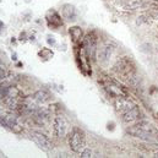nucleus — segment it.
<instances>
[{"label": "nucleus", "mask_w": 158, "mask_h": 158, "mask_svg": "<svg viewBox=\"0 0 158 158\" xmlns=\"http://www.w3.org/2000/svg\"><path fill=\"white\" fill-rule=\"evenodd\" d=\"M126 132L132 137H137L151 142H158V130L147 120H141L136 123L134 126L129 127Z\"/></svg>", "instance_id": "f257e3e1"}, {"label": "nucleus", "mask_w": 158, "mask_h": 158, "mask_svg": "<svg viewBox=\"0 0 158 158\" xmlns=\"http://www.w3.org/2000/svg\"><path fill=\"white\" fill-rule=\"evenodd\" d=\"M69 146L73 152L80 153L86 147V135L80 127H74L69 135Z\"/></svg>", "instance_id": "f03ea898"}, {"label": "nucleus", "mask_w": 158, "mask_h": 158, "mask_svg": "<svg viewBox=\"0 0 158 158\" xmlns=\"http://www.w3.org/2000/svg\"><path fill=\"white\" fill-rule=\"evenodd\" d=\"M114 71L119 76H123L124 79H129V77L131 79L135 74V69H134L132 63L126 58H123V59L117 61V64L114 65Z\"/></svg>", "instance_id": "7ed1b4c3"}, {"label": "nucleus", "mask_w": 158, "mask_h": 158, "mask_svg": "<svg viewBox=\"0 0 158 158\" xmlns=\"http://www.w3.org/2000/svg\"><path fill=\"white\" fill-rule=\"evenodd\" d=\"M32 139L37 143V146H40L43 151L48 152V151L53 150V143L45 135H43L40 132H32Z\"/></svg>", "instance_id": "20e7f679"}, {"label": "nucleus", "mask_w": 158, "mask_h": 158, "mask_svg": "<svg viewBox=\"0 0 158 158\" xmlns=\"http://www.w3.org/2000/svg\"><path fill=\"white\" fill-rule=\"evenodd\" d=\"M53 131L56 137H64L66 135V121L61 117H56L53 123Z\"/></svg>", "instance_id": "39448f33"}, {"label": "nucleus", "mask_w": 158, "mask_h": 158, "mask_svg": "<svg viewBox=\"0 0 158 158\" xmlns=\"http://www.w3.org/2000/svg\"><path fill=\"white\" fill-rule=\"evenodd\" d=\"M141 115H142V113H141L140 108L136 107V106H134L131 109H129L127 112L123 113V121L124 123H127V124L135 123V121H139L141 119Z\"/></svg>", "instance_id": "423d86ee"}, {"label": "nucleus", "mask_w": 158, "mask_h": 158, "mask_svg": "<svg viewBox=\"0 0 158 158\" xmlns=\"http://www.w3.org/2000/svg\"><path fill=\"white\" fill-rule=\"evenodd\" d=\"M113 52H114V45H113V44L108 43V44L103 45V47L99 49V52H98V60H99L101 63L106 64V63L110 59Z\"/></svg>", "instance_id": "0eeeda50"}, {"label": "nucleus", "mask_w": 158, "mask_h": 158, "mask_svg": "<svg viewBox=\"0 0 158 158\" xmlns=\"http://www.w3.org/2000/svg\"><path fill=\"white\" fill-rule=\"evenodd\" d=\"M85 50L89 58H93L96 54V38L92 35H88L85 38Z\"/></svg>", "instance_id": "6e6552de"}, {"label": "nucleus", "mask_w": 158, "mask_h": 158, "mask_svg": "<svg viewBox=\"0 0 158 158\" xmlns=\"http://www.w3.org/2000/svg\"><path fill=\"white\" fill-rule=\"evenodd\" d=\"M134 106H135V104H134L131 101H129V99H126V98H124V97H120V99H118V102H117V109H118L119 112H121V113L127 112V110L131 109Z\"/></svg>", "instance_id": "1a4fd4ad"}, {"label": "nucleus", "mask_w": 158, "mask_h": 158, "mask_svg": "<svg viewBox=\"0 0 158 158\" xmlns=\"http://www.w3.org/2000/svg\"><path fill=\"white\" fill-rule=\"evenodd\" d=\"M69 32H70L71 40H73V42H74V43H79L80 40H82L83 32H82L81 27H79V26H74V27H71V28L69 30Z\"/></svg>", "instance_id": "9d476101"}, {"label": "nucleus", "mask_w": 158, "mask_h": 158, "mask_svg": "<svg viewBox=\"0 0 158 158\" xmlns=\"http://www.w3.org/2000/svg\"><path fill=\"white\" fill-rule=\"evenodd\" d=\"M33 97H35V99H36L37 102H40V103H44V102H47V101L50 99L49 93L45 92V91H38V92H36Z\"/></svg>", "instance_id": "9b49d317"}, {"label": "nucleus", "mask_w": 158, "mask_h": 158, "mask_svg": "<svg viewBox=\"0 0 158 158\" xmlns=\"http://www.w3.org/2000/svg\"><path fill=\"white\" fill-rule=\"evenodd\" d=\"M7 125L10 126V129H11L14 132H21V131H22V127L16 123L15 119H9V120H7Z\"/></svg>", "instance_id": "f8f14e48"}, {"label": "nucleus", "mask_w": 158, "mask_h": 158, "mask_svg": "<svg viewBox=\"0 0 158 158\" xmlns=\"http://www.w3.org/2000/svg\"><path fill=\"white\" fill-rule=\"evenodd\" d=\"M141 6H142V2H141V1L134 0V1H131L130 4L125 5V9H126V10H136V9H140Z\"/></svg>", "instance_id": "ddd939ff"}, {"label": "nucleus", "mask_w": 158, "mask_h": 158, "mask_svg": "<svg viewBox=\"0 0 158 158\" xmlns=\"http://www.w3.org/2000/svg\"><path fill=\"white\" fill-rule=\"evenodd\" d=\"M151 21H150V19L146 16V15H141V16H139L137 17V21H136V23L137 25H142V23H150Z\"/></svg>", "instance_id": "4468645a"}, {"label": "nucleus", "mask_w": 158, "mask_h": 158, "mask_svg": "<svg viewBox=\"0 0 158 158\" xmlns=\"http://www.w3.org/2000/svg\"><path fill=\"white\" fill-rule=\"evenodd\" d=\"M81 157L82 158H86V157H92V155H93V152H92V150H89V148H83L81 152Z\"/></svg>", "instance_id": "2eb2a0df"}, {"label": "nucleus", "mask_w": 158, "mask_h": 158, "mask_svg": "<svg viewBox=\"0 0 158 158\" xmlns=\"http://www.w3.org/2000/svg\"><path fill=\"white\" fill-rule=\"evenodd\" d=\"M6 96H7V89L0 86V99L4 98V97H6Z\"/></svg>", "instance_id": "dca6fc26"}, {"label": "nucleus", "mask_w": 158, "mask_h": 158, "mask_svg": "<svg viewBox=\"0 0 158 158\" xmlns=\"http://www.w3.org/2000/svg\"><path fill=\"white\" fill-rule=\"evenodd\" d=\"M4 75H5V73H4V69L0 66V79H2V77H4Z\"/></svg>", "instance_id": "f3484780"}, {"label": "nucleus", "mask_w": 158, "mask_h": 158, "mask_svg": "<svg viewBox=\"0 0 158 158\" xmlns=\"http://www.w3.org/2000/svg\"><path fill=\"white\" fill-rule=\"evenodd\" d=\"M153 16L158 20V11H155V12H153Z\"/></svg>", "instance_id": "a211bd4d"}, {"label": "nucleus", "mask_w": 158, "mask_h": 158, "mask_svg": "<svg viewBox=\"0 0 158 158\" xmlns=\"http://www.w3.org/2000/svg\"><path fill=\"white\" fill-rule=\"evenodd\" d=\"M153 157L158 158V151H157V152H155V156H153Z\"/></svg>", "instance_id": "6ab92c4d"}, {"label": "nucleus", "mask_w": 158, "mask_h": 158, "mask_svg": "<svg viewBox=\"0 0 158 158\" xmlns=\"http://www.w3.org/2000/svg\"><path fill=\"white\" fill-rule=\"evenodd\" d=\"M155 115H156V119H157V121H158V113H156Z\"/></svg>", "instance_id": "aec40b11"}]
</instances>
